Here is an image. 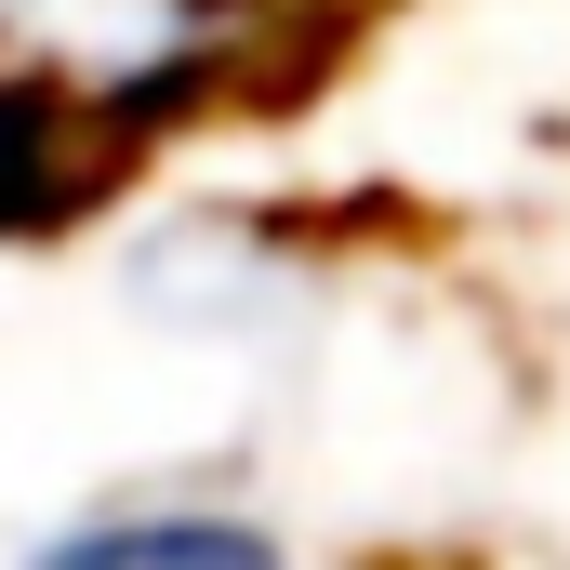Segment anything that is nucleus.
<instances>
[{
	"mask_svg": "<svg viewBox=\"0 0 570 570\" xmlns=\"http://www.w3.org/2000/svg\"><path fill=\"white\" fill-rule=\"evenodd\" d=\"M27 570H292V544L239 504H107V518L40 531Z\"/></svg>",
	"mask_w": 570,
	"mask_h": 570,
	"instance_id": "nucleus-1",
	"label": "nucleus"
}]
</instances>
